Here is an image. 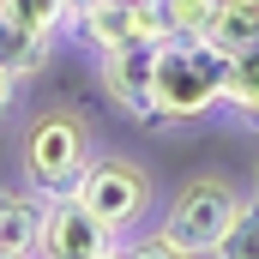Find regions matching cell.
Here are the masks:
<instances>
[{
	"instance_id": "cell-1",
	"label": "cell",
	"mask_w": 259,
	"mask_h": 259,
	"mask_svg": "<svg viewBox=\"0 0 259 259\" xmlns=\"http://www.w3.org/2000/svg\"><path fill=\"white\" fill-rule=\"evenodd\" d=\"M229 55L211 36H169L157 49V121H205L223 103Z\"/></svg>"
},
{
	"instance_id": "cell-2",
	"label": "cell",
	"mask_w": 259,
	"mask_h": 259,
	"mask_svg": "<svg viewBox=\"0 0 259 259\" xmlns=\"http://www.w3.org/2000/svg\"><path fill=\"white\" fill-rule=\"evenodd\" d=\"M84 163H91V121L78 109H42V115H30V127L18 139V169H24V181L42 199L72 193V181L84 175Z\"/></svg>"
},
{
	"instance_id": "cell-3",
	"label": "cell",
	"mask_w": 259,
	"mask_h": 259,
	"mask_svg": "<svg viewBox=\"0 0 259 259\" xmlns=\"http://www.w3.org/2000/svg\"><path fill=\"white\" fill-rule=\"evenodd\" d=\"M72 199L84 205V211H97L109 229H139L145 217H151V175H145V163H133V157H91L84 163V175L72 181Z\"/></svg>"
},
{
	"instance_id": "cell-4",
	"label": "cell",
	"mask_w": 259,
	"mask_h": 259,
	"mask_svg": "<svg viewBox=\"0 0 259 259\" xmlns=\"http://www.w3.org/2000/svg\"><path fill=\"white\" fill-rule=\"evenodd\" d=\"M235 211H241V193H235L223 175H193V181H181V193L169 199L163 235H169L181 253L205 259L217 241H223V229L235 223Z\"/></svg>"
},
{
	"instance_id": "cell-5",
	"label": "cell",
	"mask_w": 259,
	"mask_h": 259,
	"mask_svg": "<svg viewBox=\"0 0 259 259\" xmlns=\"http://www.w3.org/2000/svg\"><path fill=\"white\" fill-rule=\"evenodd\" d=\"M78 36L91 42V55H121V49L169 42V24H163L157 0H84L78 6Z\"/></svg>"
},
{
	"instance_id": "cell-6",
	"label": "cell",
	"mask_w": 259,
	"mask_h": 259,
	"mask_svg": "<svg viewBox=\"0 0 259 259\" xmlns=\"http://www.w3.org/2000/svg\"><path fill=\"white\" fill-rule=\"evenodd\" d=\"M115 253H121V229H109L97 211H84L72 193H55L42 205L36 259H115Z\"/></svg>"
},
{
	"instance_id": "cell-7",
	"label": "cell",
	"mask_w": 259,
	"mask_h": 259,
	"mask_svg": "<svg viewBox=\"0 0 259 259\" xmlns=\"http://www.w3.org/2000/svg\"><path fill=\"white\" fill-rule=\"evenodd\" d=\"M163 49V42H157ZM157 49H121V55H97V84L103 97L133 115V121H157Z\"/></svg>"
},
{
	"instance_id": "cell-8",
	"label": "cell",
	"mask_w": 259,
	"mask_h": 259,
	"mask_svg": "<svg viewBox=\"0 0 259 259\" xmlns=\"http://www.w3.org/2000/svg\"><path fill=\"white\" fill-rule=\"evenodd\" d=\"M42 205L49 199H36V187H0V253H36Z\"/></svg>"
},
{
	"instance_id": "cell-9",
	"label": "cell",
	"mask_w": 259,
	"mask_h": 259,
	"mask_svg": "<svg viewBox=\"0 0 259 259\" xmlns=\"http://www.w3.org/2000/svg\"><path fill=\"white\" fill-rule=\"evenodd\" d=\"M211 42L223 55H241L259 42V0H217V18H211Z\"/></svg>"
},
{
	"instance_id": "cell-10",
	"label": "cell",
	"mask_w": 259,
	"mask_h": 259,
	"mask_svg": "<svg viewBox=\"0 0 259 259\" xmlns=\"http://www.w3.org/2000/svg\"><path fill=\"white\" fill-rule=\"evenodd\" d=\"M78 6L84 0H0V18H12V24L36 30V36H55L66 24H78Z\"/></svg>"
},
{
	"instance_id": "cell-11",
	"label": "cell",
	"mask_w": 259,
	"mask_h": 259,
	"mask_svg": "<svg viewBox=\"0 0 259 259\" xmlns=\"http://www.w3.org/2000/svg\"><path fill=\"white\" fill-rule=\"evenodd\" d=\"M49 42H55V36H36V30H24V24L0 18V66H12L18 78H36V72L49 66Z\"/></svg>"
},
{
	"instance_id": "cell-12",
	"label": "cell",
	"mask_w": 259,
	"mask_h": 259,
	"mask_svg": "<svg viewBox=\"0 0 259 259\" xmlns=\"http://www.w3.org/2000/svg\"><path fill=\"white\" fill-rule=\"evenodd\" d=\"M223 103H229L247 127H259V42H253V49H241V55H229V84H223Z\"/></svg>"
},
{
	"instance_id": "cell-13",
	"label": "cell",
	"mask_w": 259,
	"mask_h": 259,
	"mask_svg": "<svg viewBox=\"0 0 259 259\" xmlns=\"http://www.w3.org/2000/svg\"><path fill=\"white\" fill-rule=\"evenodd\" d=\"M211 259H259V199L235 211V223L223 229V241L211 247Z\"/></svg>"
},
{
	"instance_id": "cell-14",
	"label": "cell",
	"mask_w": 259,
	"mask_h": 259,
	"mask_svg": "<svg viewBox=\"0 0 259 259\" xmlns=\"http://www.w3.org/2000/svg\"><path fill=\"white\" fill-rule=\"evenodd\" d=\"M157 6H163V24H169V36H211L217 0H157Z\"/></svg>"
},
{
	"instance_id": "cell-15",
	"label": "cell",
	"mask_w": 259,
	"mask_h": 259,
	"mask_svg": "<svg viewBox=\"0 0 259 259\" xmlns=\"http://www.w3.org/2000/svg\"><path fill=\"white\" fill-rule=\"evenodd\" d=\"M115 259H193V253H181V247H175V241L157 229V235H145V241H127Z\"/></svg>"
},
{
	"instance_id": "cell-16",
	"label": "cell",
	"mask_w": 259,
	"mask_h": 259,
	"mask_svg": "<svg viewBox=\"0 0 259 259\" xmlns=\"http://www.w3.org/2000/svg\"><path fill=\"white\" fill-rule=\"evenodd\" d=\"M18 97H24V78H18L12 66H0V121L18 109Z\"/></svg>"
},
{
	"instance_id": "cell-17",
	"label": "cell",
	"mask_w": 259,
	"mask_h": 259,
	"mask_svg": "<svg viewBox=\"0 0 259 259\" xmlns=\"http://www.w3.org/2000/svg\"><path fill=\"white\" fill-rule=\"evenodd\" d=\"M253 199H259V163H253Z\"/></svg>"
},
{
	"instance_id": "cell-18",
	"label": "cell",
	"mask_w": 259,
	"mask_h": 259,
	"mask_svg": "<svg viewBox=\"0 0 259 259\" xmlns=\"http://www.w3.org/2000/svg\"><path fill=\"white\" fill-rule=\"evenodd\" d=\"M0 259H30V253H0Z\"/></svg>"
}]
</instances>
